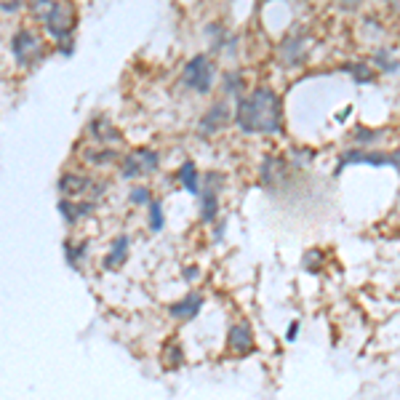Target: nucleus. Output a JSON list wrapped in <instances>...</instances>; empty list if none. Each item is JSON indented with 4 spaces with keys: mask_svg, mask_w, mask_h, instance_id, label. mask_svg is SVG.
Masks as SVG:
<instances>
[{
    "mask_svg": "<svg viewBox=\"0 0 400 400\" xmlns=\"http://www.w3.org/2000/svg\"><path fill=\"white\" fill-rule=\"evenodd\" d=\"M235 123L246 134H275L280 131V99L273 88H256L238 99Z\"/></svg>",
    "mask_w": 400,
    "mask_h": 400,
    "instance_id": "f257e3e1",
    "label": "nucleus"
},
{
    "mask_svg": "<svg viewBox=\"0 0 400 400\" xmlns=\"http://www.w3.org/2000/svg\"><path fill=\"white\" fill-rule=\"evenodd\" d=\"M214 77H216V70H214V64L208 62L205 53L192 56V59L187 62V67H184V83H187L192 91H198V94H208V91H211Z\"/></svg>",
    "mask_w": 400,
    "mask_h": 400,
    "instance_id": "f03ea898",
    "label": "nucleus"
},
{
    "mask_svg": "<svg viewBox=\"0 0 400 400\" xmlns=\"http://www.w3.org/2000/svg\"><path fill=\"white\" fill-rule=\"evenodd\" d=\"M73 29H75V11H73V5L70 3H56L53 11L49 14V19H46V32L53 40L64 43L73 35Z\"/></svg>",
    "mask_w": 400,
    "mask_h": 400,
    "instance_id": "7ed1b4c3",
    "label": "nucleus"
},
{
    "mask_svg": "<svg viewBox=\"0 0 400 400\" xmlns=\"http://www.w3.org/2000/svg\"><path fill=\"white\" fill-rule=\"evenodd\" d=\"M11 49H14V56H16V62L19 64H32L40 53H43V43H40V38L35 35V32H29V29H22V32H16L14 35V40H11Z\"/></svg>",
    "mask_w": 400,
    "mask_h": 400,
    "instance_id": "20e7f679",
    "label": "nucleus"
},
{
    "mask_svg": "<svg viewBox=\"0 0 400 400\" xmlns=\"http://www.w3.org/2000/svg\"><path fill=\"white\" fill-rule=\"evenodd\" d=\"M350 163H368V166H392L400 171V152L395 155H374V152H345L339 166H350Z\"/></svg>",
    "mask_w": 400,
    "mask_h": 400,
    "instance_id": "39448f33",
    "label": "nucleus"
},
{
    "mask_svg": "<svg viewBox=\"0 0 400 400\" xmlns=\"http://www.w3.org/2000/svg\"><path fill=\"white\" fill-rule=\"evenodd\" d=\"M227 345L229 350L238 352V355H249L253 350V334H251L249 323H235L229 328V336H227Z\"/></svg>",
    "mask_w": 400,
    "mask_h": 400,
    "instance_id": "423d86ee",
    "label": "nucleus"
},
{
    "mask_svg": "<svg viewBox=\"0 0 400 400\" xmlns=\"http://www.w3.org/2000/svg\"><path fill=\"white\" fill-rule=\"evenodd\" d=\"M203 301L205 299L200 294H187L182 301H174L168 307V312H171V318H176V321H192L200 310H203Z\"/></svg>",
    "mask_w": 400,
    "mask_h": 400,
    "instance_id": "0eeeda50",
    "label": "nucleus"
},
{
    "mask_svg": "<svg viewBox=\"0 0 400 400\" xmlns=\"http://www.w3.org/2000/svg\"><path fill=\"white\" fill-rule=\"evenodd\" d=\"M227 123H229V110H227L225 101H216V104L203 115V121H200V131H203V134H214V131L225 128Z\"/></svg>",
    "mask_w": 400,
    "mask_h": 400,
    "instance_id": "6e6552de",
    "label": "nucleus"
},
{
    "mask_svg": "<svg viewBox=\"0 0 400 400\" xmlns=\"http://www.w3.org/2000/svg\"><path fill=\"white\" fill-rule=\"evenodd\" d=\"M128 249H131V238H128V235L115 238L112 246H110V253L104 256V270H118L121 264H125V259H128Z\"/></svg>",
    "mask_w": 400,
    "mask_h": 400,
    "instance_id": "1a4fd4ad",
    "label": "nucleus"
},
{
    "mask_svg": "<svg viewBox=\"0 0 400 400\" xmlns=\"http://www.w3.org/2000/svg\"><path fill=\"white\" fill-rule=\"evenodd\" d=\"M94 200L91 203H75V200H62L59 203V214L64 216V222L67 225H77L83 216H88V214H94Z\"/></svg>",
    "mask_w": 400,
    "mask_h": 400,
    "instance_id": "9d476101",
    "label": "nucleus"
},
{
    "mask_svg": "<svg viewBox=\"0 0 400 400\" xmlns=\"http://www.w3.org/2000/svg\"><path fill=\"white\" fill-rule=\"evenodd\" d=\"M59 190L64 192V198H77V195H83V192L91 190V179L77 174H64L59 179Z\"/></svg>",
    "mask_w": 400,
    "mask_h": 400,
    "instance_id": "9b49d317",
    "label": "nucleus"
},
{
    "mask_svg": "<svg viewBox=\"0 0 400 400\" xmlns=\"http://www.w3.org/2000/svg\"><path fill=\"white\" fill-rule=\"evenodd\" d=\"M304 51V35H291V38H286L283 40V46H280V59L286 62V64H299V59L304 56L301 53Z\"/></svg>",
    "mask_w": 400,
    "mask_h": 400,
    "instance_id": "f8f14e48",
    "label": "nucleus"
},
{
    "mask_svg": "<svg viewBox=\"0 0 400 400\" xmlns=\"http://www.w3.org/2000/svg\"><path fill=\"white\" fill-rule=\"evenodd\" d=\"M176 179L182 182V187H184L187 192H192V195H200V176H198V168H195V163H192V160H184V163L179 166V171H176Z\"/></svg>",
    "mask_w": 400,
    "mask_h": 400,
    "instance_id": "ddd939ff",
    "label": "nucleus"
},
{
    "mask_svg": "<svg viewBox=\"0 0 400 400\" xmlns=\"http://www.w3.org/2000/svg\"><path fill=\"white\" fill-rule=\"evenodd\" d=\"M262 179H264V184H275L280 179H286V163L280 158H267L262 163Z\"/></svg>",
    "mask_w": 400,
    "mask_h": 400,
    "instance_id": "4468645a",
    "label": "nucleus"
},
{
    "mask_svg": "<svg viewBox=\"0 0 400 400\" xmlns=\"http://www.w3.org/2000/svg\"><path fill=\"white\" fill-rule=\"evenodd\" d=\"M216 214H219V198H216V192H205L200 198V219L205 225H214L216 222Z\"/></svg>",
    "mask_w": 400,
    "mask_h": 400,
    "instance_id": "2eb2a0df",
    "label": "nucleus"
},
{
    "mask_svg": "<svg viewBox=\"0 0 400 400\" xmlns=\"http://www.w3.org/2000/svg\"><path fill=\"white\" fill-rule=\"evenodd\" d=\"M88 131H91V134H94V139H99V142H107V139H110V142H115V139H118V131L107 123V118H97V121H91Z\"/></svg>",
    "mask_w": 400,
    "mask_h": 400,
    "instance_id": "dca6fc26",
    "label": "nucleus"
},
{
    "mask_svg": "<svg viewBox=\"0 0 400 400\" xmlns=\"http://www.w3.org/2000/svg\"><path fill=\"white\" fill-rule=\"evenodd\" d=\"M134 158H136V163H139V168H142V174H150V171H158V152L155 150H136L134 152Z\"/></svg>",
    "mask_w": 400,
    "mask_h": 400,
    "instance_id": "f3484780",
    "label": "nucleus"
},
{
    "mask_svg": "<svg viewBox=\"0 0 400 400\" xmlns=\"http://www.w3.org/2000/svg\"><path fill=\"white\" fill-rule=\"evenodd\" d=\"M64 253H67V264L73 267V270H77L80 267V259L88 253V246L86 243H80V246H73V240H64Z\"/></svg>",
    "mask_w": 400,
    "mask_h": 400,
    "instance_id": "a211bd4d",
    "label": "nucleus"
},
{
    "mask_svg": "<svg viewBox=\"0 0 400 400\" xmlns=\"http://www.w3.org/2000/svg\"><path fill=\"white\" fill-rule=\"evenodd\" d=\"M163 205H160V200H150V229L152 232H160L163 229Z\"/></svg>",
    "mask_w": 400,
    "mask_h": 400,
    "instance_id": "6ab92c4d",
    "label": "nucleus"
},
{
    "mask_svg": "<svg viewBox=\"0 0 400 400\" xmlns=\"http://www.w3.org/2000/svg\"><path fill=\"white\" fill-rule=\"evenodd\" d=\"M376 64H379V67H382V70H384V73H395V70H398L400 64H398V59H392V53H390V51L387 49H382V51H376Z\"/></svg>",
    "mask_w": 400,
    "mask_h": 400,
    "instance_id": "aec40b11",
    "label": "nucleus"
},
{
    "mask_svg": "<svg viewBox=\"0 0 400 400\" xmlns=\"http://www.w3.org/2000/svg\"><path fill=\"white\" fill-rule=\"evenodd\" d=\"M225 91L232 97H243V77L238 73H227L225 75Z\"/></svg>",
    "mask_w": 400,
    "mask_h": 400,
    "instance_id": "412c9836",
    "label": "nucleus"
},
{
    "mask_svg": "<svg viewBox=\"0 0 400 400\" xmlns=\"http://www.w3.org/2000/svg\"><path fill=\"white\" fill-rule=\"evenodd\" d=\"M53 5H56L53 0H32V3H29V8H32V14H35L38 19H43V22L49 19V14H51V11H53Z\"/></svg>",
    "mask_w": 400,
    "mask_h": 400,
    "instance_id": "4be33fe9",
    "label": "nucleus"
},
{
    "mask_svg": "<svg viewBox=\"0 0 400 400\" xmlns=\"http://www.w3.org/2000/svg\"><path fill=\"white\" fill-rule=\"evenodd\" d=\"M128 200H131L134 205H150L152 195H150V190H147V187H134V190H131V195H128Z\"/></svg>",
    "mask_w": 400,
    "mask_h": 400,
    "instance_id": "5701e85b",
    "label": "nucleus"
},
{
    "mask_svg": "<svg viewBox=\"0 0 400 400\" xmlns=\"http://www.w3.org/2000/svg\"><path fill=\"white\" fill-rule=\"evenodd\" d=\"M123 176L125 179H136V176H142V168H139V163H136L134 155H128V158L123 160Z\"/></svg>",
    "mask_w": 400,
    "mask_h": 400,
    "instance_id": "b1692460",
    "label": "nucleus"
},
{
    "mask_svg": "<svg viewBox=\"0 0 400 400\" xmlns=\"http://www.w3.org/2000/svg\"><path fill=\"white\" fill-rule=\"evenodd\" d=\"M118 155L112 150H107V152H97V155H88V160L94 163V166H104V163H112Z\"/></svg>",
    "mask_w": 400,
    "mask_h": 400,
    "instance_id": "393cba45",
    "label": "nucleus"
},
{
    "mask_svg": "<svg viewBox=\"0 0 400 400\" xmlns=\"http://www.w3.org/2000/svg\"><path fill=\"white\" fill-rule=\"evenodd\" d=\"M166 363H171V366H174V368H179V366H182V360H184V358H182V352H179V347H176V345H168V347H166Z\"/></svg>",
    "mask_w": 400,
    "mask_h": 400,
    "instance_id": "a878e982",
    "label": "nucleus"
},
{
    "mask_svg": "<svg viewBox=\"0 0 400 400\" xmlns=\"http://www.w3.org/2000/svg\"><path fill=\"white\" fill-rule=\"evenodd\" d=\"M22 8V0H0V11L3 14H14Z\"/></svg>",
    "mask_w": 400,
    "mask_h": 400,
    "instance_id": "bb28decb",
    "label": "nucleus"
},
{
    "mask_svg": "<svg viewBox=\"0 0 400 400\" xmlns=\"http://www.w3.org/2000/svg\"><path fill=\"white\" fill-rule=\"evenodd\" d=\"M182 275H184V280L190 283V280H198L200 270H198V267H184V273H182Z\"/></svg>",
    "mask_w": 400,
    "mask_h": 400,
    "instance_id": "cd10ccee",
    "label": "nucleus"
},
{
    "mask_svg": "<svg viewBox=\"0 0 400 400\" xmlns=\"http://www.w3.org/2000/svg\"><path fill=\"white\" fill-rule=\"evenodd\" d=\"M363 0H339V5L345 8V11H352V8H358Z\"/></svg>",
    "mask_w": 400,
    "mask_h": 400,
    "instance_id": "c85d7f7f",
    "label": "nucleus"
},
{
    "mask_svg": "<svg viewBox=\"0 0 400 400\" xmlns=\"http://www.w3.org/2000/svg\"><path fill=\"white\" fill-rule=\"evenodd\" d=\"M297 334H299V323H291V325H288V334H286V339H288V342H294V339H297Z\"/></svg>",
    "mask_w": 400,
    "mask_h": 400,
    "instance_id": "c756f323",
    "label": "nucleus"
},
{
    "mask_svg": "<svg viewBox=\"0 0 400 400\" xmlns=\"http://www.w3.org/2000/svg\"><path fill=\"white\" fill-rule=\"evenodd\" d=\"M225 229H227V225L225 222H219V225H216V235H214V238H216V240H222V238H225Z\"/></svg>",
    "mask_w": 400,
    "mask_h": 400,
    "instance_id": "7c9ffc66",
    "label": "nucleus"
},
{
    "mask_svg": "<svg viewBox=\"0 0 400 400\" xmlns=\"http://www.w3.org/2000/svg\"><path fill=\"white\" fill-rule=\"evenodd\" d=\"M387 3H390V8H392V11H398L400 14V0H387Z\"/></svg>",
    "mask_w": 400,
    "mask_h": 400,
    "instance_id": "2f4dec72",
    "label": "nucleus"
}]
</instances>
